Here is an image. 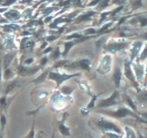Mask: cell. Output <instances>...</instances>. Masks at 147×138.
I'll list each match as a JSON object with an SVG mask.
<instances>
[{"label": "cell", "instance_id": "obj_25", "mask_svg": "<svg viewBox=\"0 0 147 138\" xmlns=\"http://www.w3.org/2000/svg\"><path fill=\"white\" fill-rule=\"evenodd\" d=\"M1 60H0V83H1Z\"/></svg>", "mask_w": 147, "mask_h": 138}, {"label": "cell", "instance_id": "obj_8", "mask_svg": "<svg viewBox=\"0 0 147 138\" xmlns=\"http://www.w3.org/2000/svg\"><path fill=\"white\" fill-rule=\"evenodd\" d=\"M125 75L129 79L132 80H134L133 73H132L131 70L130 69V66H129V63H127V62L125 63Z\"/></svg>", "mask_w": 147, "mask_h": 138}, {"label": "cell", "instance_id": "obj_2", "mask_svg": "<svg viewBox=\"0 0 147 138\" xmlns=\"http://www.w3.org/2000/svg\"><path fill=\"white\" fill-rule=\"evenodd\" d=\"M117 96H118V92L115 91L110 98L100 101L98 106H100V107H106V106H111V105L116 104V98H117Z\"/></svg>", "mask_w": 147, "mask_h": 138}, {"label": "cell", "instance_id": "obj_6", "mask_svg": "<svg viewBox=\"0 0 147 138\" xmlns=\"http://www.w3.org/2000/svg\"><path fill=\"white\" fill-rule=\"evenodd\" d=\"M14 57V54L13 53H9V54H7L4 57V69H7V67L10 65L11 63V60H13V57Z\"/></svg>", "mask_w": 147, "mask_h": 138}, {"label": "cell", "instance_id": "obj_4", "mask_svg": "<svg viewBox=\"0 0 147 138\" xmlns=\"http://www.w3.org/2000/svg\"><path fill=\"white\" fill-rule=\"evenodd\" d=\"M129 114H133L129 110L127 109H125V108H121V109H119V110H117L116 112H113L112 113V115L116 117H119V118H121V117H124V116H128Z\"/></svg>", "mask_w": 147, "mask_h": 138}, {"label": "cell", "instance_id": "obj_31", "mask_svg": "<svg viewBox=\"0 0 147 138\" xmlns=\"http://www.w3.org/2000/svg\"><path fill=\"white\" fill-rule=\"evenodd\" d=\"M146 39H147V34H146Z\"/></svg>", "mask_w": 147, "mask_h": 138}, {"label": "cell", "instance_id": "obj_12", "mask_svg": "<svg viewBox=\"0 0 147 138\" xmlns=\"http://www.w3.org/2000/svg\"><path fill=\"white\" fill-rule=\"evenodd\" d=\"M79 66L84 70H88L89 69V61L87 60H83L80 61Z\"/></svg>", "mask_w": 147, "mask_h": 138}, {"label": "cell", "instance_id": "obj_20", "mask_svg": "<svg viewBox=\"0 0 147 138\" xmlns=\"http://www.w3.org/2000/svg\"><path fill=\"white\" fill-rule=\"evenodd\" d=\"M107 135L110 138H121L119 135H116V134H114V133H108Z\"/></svg>", "mask_w": 147, "mask_h": 138}, {"label": "cell", "instance_id": "obj_11", "mask_svg": "<svg viewBox=\"0 0 147 138\" xmlns=\"http://www.w3.org/2000/svg\"><path fill=\"white\" fill-rule=\"evenodd\" d=\"M60 131L64 136H70V131L67 127L64 126L63 124H60Z\"/></svg>", "mask_w": 147, "mask_h": 138}, {"label": "cell", "instance_id": "obj_29", "mask_svg": "<svg viewBox=\"0 0 147 138\" xmlns=\"http://www.w3.org/2000/svg\"><path fill=\"white\" fill-rule=\"evenodd\" d=\"M143 115H144V117L147 119V114H144Z\"/></svg>", "mask_w": 147, "mask_h": 138}, {"label": "cell", "instance_id": "obj_1", "mask_svg": "<svg viewBox=\"0 0 147 138\" xmlns=\"http://www.w3.org/2000/svg\"><path fill=\"white\" fill-rule=\"evenodd\" d=\"M98 125L99 127L102 129H105V130H110L113 131V132H116L118 135L119 134H121V130L116 126L114 124L111 123L110 122H107L106 120H103V119H100V120L98 122Z\"/></svg>", "mask_w": 147, "mask_h": 138}, {"label": "cell", "instance_id": "obj_14", "mask_svg": "<svg viewBox=\"0 0 147 138\" xmlns=\"http://www.w3.org/2000/svg\"><path fill=\"white\" fill-rule=\"evenodd\" d=\"M126 138H136V135H135V133L131 130V129L126 127Z\"/></svg>", "mask_w": 147, "mask_h": 138}, {"label": "cell", "instance_id": "obj_23", "mask_svg": "<svg viewBox=\"0 0 147 138\" xmlns=\"http://www.w3.org/2000/svg\"><path fill=\"white\" fill-rule=\"evenodd\" d=\"M141 23H142V26H145L147 24V19L146 18H143L141 20Z\"/></svg>", "mask_w": 147, "mask_h": 138}, {"label": "cell", "instance_id": "obj_3", "mask_svg": "<svg viewBox=\"0 0 147 138\" xmlns=\"http://www.w3.org/2000/svg\"><path fill=\"white\" fill-rule=\"evenodd\" d=\"M78 75V74H76ZM76 75H70V76H66V75H60L58 74V73H50V78L51 79H54L57 82V84L60 85L63 80H65V79L70 78L73 77V76H76Z\"/></svg>", "mask_w": 147, "mask_h": 138}, {"label": "cell", "instance_id": "obj_21", "mask_svg": "<svg viewBox=\"0 0 147 138\" xmlns=\"http://www.w3.org/2000/svg\"><path fill=\"white\" fill-rule=\"evenodd\" d=\"M72 45H73V43H70H70H66V45H65V53H67V51H68V50H70V47H72Z\"/></svg>", "mask_w": 147, "mask_h": 138}, {"label": "cell", "instance_id": "obj_19", "mask_svg": "<svg viewBox=\"0 0 147 138\" xmlns=\"http://www.w3.org/2000/svg\"><path fill=\"white\" fill-rule=\"evenodd\" d=\"M19 26L16 25V24H9V25H6L4 28H9V29H12V30H15V29L18 28Z\"/></svg>", "mask_w": 147, "mask_h": 138}, {"label": "cell", "instance_id": "obj_16", "mask_svg": "<svg viewBox=\"0 0 147 138\" xmlns=\"http://www.w3.org/2000/svg\"><path fill=\"white\" fill-rule=\"evenodd\" d=\"M16 83H17V81H16V80H14V81H13V82H11V83H10L7 86V89H6V93H8V92H9L10 91L12 90L13 88L15 86Z\"/></svg>", "mask_w": 147, "mask_h": 138}, {"label": "cell", "instance_id": "obj_27", "mask_svg": "<svg viewBox=\"0 0 147 138\" xmlns=\"http://www.w3.org/2000/svg\"><path fill=\"white\" fill-rule=\"evenodd\" d=\"M36 138H43V137H42V136L41 135H40V134H39L38 136H37V137H36Z\"/></svg>", "mask_w": 147, "mask_h": 138}, {"label": "cell", "instance_id": "obj_15", "mask_svg": "<svg viewBox=\"0 0 147 138\" xmlns=\"http://www.w3.org/2000/svg\"><path fill=\"white\" fill-rule=\"evenodd\" d=\"M6 124V117L4 115H1V118H0V129H1V132H2L4 129V126Z\"/></svg>", "mask_w": 147, "mask_h": 138}, {"label": "cell", "instance_id": "obj_9", "mask_svg": "<svg viewBox=\"0 0 147 138\" xmlns=\"http://www.w3.org/2000/svg\"><path fill=\"white\" fill-rule=\"evenodd\" d=\"M126 47V45L123 44V43H115L113 45H111L109 47V48L110 50H111L112 51H114V50H119L123 48V47Z\"/></svg>", "mask_w": 147, "mask_h": 138}, {"label": "cell", "instance_id": "obj_18", "mask_svg": "<svg viewBox=\"0 0 147 138\" xmlns=\"http://www.w3.org/2000/svg\"><path fill=\"white\" fill-rule=\"evenodd\" d=\"M10 74H11V70H10L9 69H7V70H5V72H4V78H9V77L10 76Z\"/></svg>", "mask_w": 147, "mask_h": 138}, {"label": "cell", "instance_id": "obj_22", "mask_svg": "<svg viewBox=\"0 0 147 138\" xmlns=\"http://www.w3.org/2000/svg\"><path fill=\"white\" fill-rule=\"evenodd\" d=\"M147 57V47L144 49V52H143V53H142V55H141V58H142V59H144L145 57Z\"/></svg>", "mask_w": 147, "mask_h": 138}, {"label": "cell", "instance_id": "obj_24", "mask_svg": "<svg viewBox=\"0 0 147 138\" xmlns=\"http://www.w3.org/2000/svg\"><path fill=\"white\" fill-rule=\"evenodd\" d=\"M128 101H129V103H130L131 106V107H132V108H133V109H135V106H134V104H133V102H132V101H131V100H130V99H129V100H128Z\"/></svg>", "mask_w": 147, "mask_h": 138}, {"label": "cell", "instance_id": "obj_10", "mask_svg": "<svg viewBox=\"0 0 147 138\" xmlns=\"http://www.w3.org/2000/svg\"><path fill=\"white\" fill-rule=\"evenodd\" d=\"M141 45H142L141 43H136V44H135V45L134 46V48L133 50H132V58H134V57L136 55L138 52L139 51V50H140L141 48Z\"/></svg>", "mask_w": 147, "mask_h": 138}, {"label": "cell", "instance_id": "obj_7", "mask_svg": "<svg viewBox=\"0 0 147 138\" xmlns=\"http://www.w3.org/2000/svg\"><path fill=\"white\" fill-rule=\"evenodd\" d=\"M4 16H6L9 20H17V19L19 18L20 14H19V13L17 11L12 10V11L8 12L6 14H4Z\"/></svg>", "mask_w": 147, "mask_h": 138}, {"label": "cell", "instance_id": "obj_5", "mask_svg": "<svg viewBox=\"0 0 147 138\" xmlns=\"http://www.w3.org/2000/svg\"><path fill=\"white\" fill-rule=\"evenodd\" d=\"M121 78V72L119 68H116L114 73H113V79H114L115 83H116L117 87H119V85H120Z\"/></svg>", "mask_w": 147, "mask_h": 138}, {"label": "cell", "instance_id": "obj_28", "mask_svg": "<svg viewBox=\"0 0 147 138\" xmlns=\"http://www.w3.org/2000/svg\"><path fill=\"white\" fill-rule=\"evenodd\" d=\"M32 59H30V60H27V61H26V63H30V62H32Z\"/></svg>", "mask_w": 147, "mask_h": 138}, {"label": "cell", "instance_id": "obj_13", "mask_svg": "<svg viewBox=\"0 0 147 138\" xmlns=\"http://www.w3.org/2000/svg\"><path fill=\"white\" fill-rule=\"evenodd\" d=\"M4 45H5L7 48H11L12 45H14V42H13L12 38L11 39V37H7L5 41H4Z\"/></svg>", "mask_w": 147, "mask_h": 138}, {"label": "cell", "instance_id": "obj_26", "mask_svg": "<svg viewBox=\"0 0 147 138\" xmlns=\"http://www.w3.org/2000/svg\"><path fill=\"white\" fill-rule=\"evenodd\" d=\"M46 61H47V59L44 58V59H43V60H42L41 63H42V64H45V63H46Z\"/></svg>", "mask_w": 147, "mask_h": 138}, {"label": "cell", "instance_id": "obj_30", "mask_svg": "<svg viewBox=\"0 0 147 138\" xmlns=\"http://www.w3.org/2000/svg\"><path fill=\"white\" fill-rule=\"evenodd\" d=\"M51 138H55V133L53 134V136H52Z\"/></svg>", "mask_w": 147, "mask_h": 138}, {"label": "cell", "instance_id": "obj_17", "mask_svg": "<svg viewBox=\"0 0 147 138\" xmlns=\"http://www.w3.org/2000/svg\"><path fill=\"white\" fill-rule=\"evenodd\" d=\"M6 105V98L1 97L0 99V109H3Z\"/></svg>", "mask_w": 147, "mask_h": 138}]
</instances>
